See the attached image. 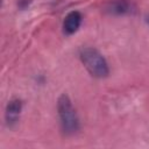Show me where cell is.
<instances>
[{"label": "cell", "instance_id": "6da1fadb", "mask_svg": "<svg viewBox=\"0 0 149 149\" xmlns=\"http://www.w3.org/2000/svg\"><path fill=\"white\" fill-rule=\"evenodd\" d=\"M80 59L86 70L95 78H105L109 73L106 59L93 48H84L80 51Z\"/></svg>", "mask_w": 149, "mask_h": 149}, {"label": "cell", "instance_id": "7a4b0ae2", "mask_svg": "<svg viewBox=\"0 0 149 149\" xmlns=\"http://www.w3.org/2000/svg\"><path fill=\"white\" fill-rule=\"evenodd\" d=\"M57 111L61 120L62 129L65 134H74L79 128V120L77 113L66 94H62L57 101Z\"/></svg>", "mask_w": 149, "mask_h": 149}, {"label": "cell", "instance_id": "3957f363", "mask_svg": "<svg viewBox=\"0 0 149 149\" xmlns=\"http://www.w3.org/2000/svg\"><path fill=\"white\" fill-rule=\"evenodd\" d=\"M80 23H81V15H80V13L77 12V10L70 12L65 16V20H64V23H63L64 33H66L69 35L76 33L78 30Z\"/></svg>", "mask_w": 149, "mask_h": 149}, {"label": "cell", "instance_id": "277c9868", "mask_svg": "<svg viewBox=\"0 0 149 149\" xmlns=\"http://www.w3.org/2000/svg\"><path fill=\"white\" fill-rule=\"evenodd\" d=\"M22 109V102L19 99L10 100L6 107V121L9 126L17 122L20 113Z\"/></svg>", "mask_w": 149, "mask_h": 149}, {"label": "cell", "instance_id": "5b68a950", "mask_svg": "<svg viewBox=\"0 0 149 149\" xmlns=\"http://www.w3.org/2000/svg\"><path fill=\"white\" fill-rule=\"evenodd\" d=\"M106 10L111 14L116 15L128 14L133 10V3L129 0H114L107 5Z\"/></svg>", "mask_w": 149, "mask_h": 149}, {"label": "cell", "instance_id": "8992f818", "mask_svg": "<svg viewBox=\"0 0 149 149\" xmlns=\"http://www.w3.org/2000/svg\"><path fill=\"white\" fill-rule=\"evenodd\" d=\"M146 22H147V23H148V26H149V15H147V16H146Z\"/></svg>", "mask_w": 149, "mask_h": 149}]
</instances>
